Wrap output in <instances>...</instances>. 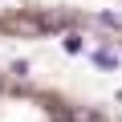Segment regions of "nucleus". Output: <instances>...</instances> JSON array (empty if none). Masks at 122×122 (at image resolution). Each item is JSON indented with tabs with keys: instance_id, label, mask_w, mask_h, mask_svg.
<instances>
[{
	"instance_id": "1",
	"label": "nucleus",
	"mask_w": 122,
	"mask_h": 122,
	"mask_svg": "<svg viewBox=\"0 0 122 122\" xmlns=\"http://www.w3.org/2000/svg\"><path fill=\"white\" fill-rule=\"evenodd\" d=\"M53 20H37V16H8V20H0V29L4 33H45Z\"/></svg>"
},
{
	"instance_id": "2",
	"label": "nucleus",
	"mask_w": 122,
	"mask_h": 122,
	"mask_svg": "<svg viewBox=\"0 0 122 122\" xmlns=\"http://www.w3.org/2000/svg\"><path fill=\"white\" fill-rule=\"evenodd\" d=\"M81 49H86L81 33H65V53H81Z\"/></svg>"
},
{
	"instance_id": "3",
	"label": "nucleus",
	"mask_w": 122,
	"mask_h": 122,
	"mask_svg": "<svg viewBox=\"0 0 122 122\" xmlns=\"http://www.w3.org/2000/svg\"><path fill=\"white\" fill-rule=\"evenodd\" d=\"M102 25L106 29H122V12H102Z\"/></svg>"
}]
</instances>
